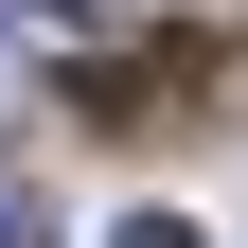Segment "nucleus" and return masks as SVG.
<instances>
[{
  "label": "nucleus",
  "instance_id": "obj_3",
  "mask_svg": "<svg viewBox=\"0 0 248 248\" xmlns=\"http://www.w3.org/2000/svg\"><path fill=\"white\" fill-rule=\"evenodd\" d=\"M107 248H195V231H177V213H124V231H107Z\"/></svg>",
  "mask_w": 248,
  "mask_h": 248
},
{
  "label": "nucleus",
  "instance_id": "obj_1",
  "mask_svg": "<svg viewBox=\"0 0 248 248\" xmlns=\"http://www.w3.org/2000/svg\"><path fill=\"white\" fill-rule=\"evenodd\" d=\"M18 18H36V36H107L124 0H18Z\"/></svg>",
  "mask_w": 248,
  "mask_h": 248
},
{
  "label": "nucleus",
  "instance_id": "obj_2",
  "mask_svg": "<svg viewBox=\"0 0 248 248\" xmlns=\"http://www.w3.org/2000/svg\"><path fill=\"white\" fill-rule=\"evenodd\" d=\"M0 248H53V213H36V177H0Z\"/></svg>",
  "mask_w": 248,
  "mask_h": 248
}]
</instances>
